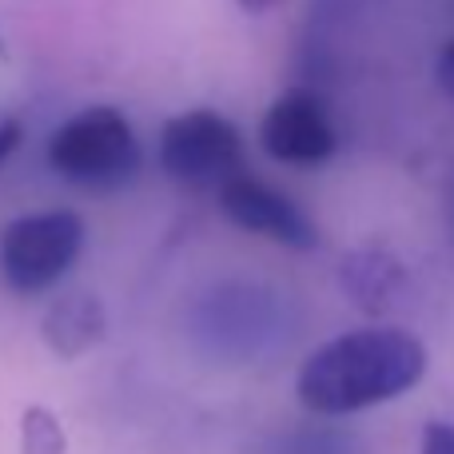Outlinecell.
<instances>
[{"mask_svg":"<svg viewBox=\"0 0 454 454\" xmlns=\"http://www.w3.org/2000/svg\"><path fill=\"white\" fill-rule=\"evenodd\" d=\"M427 375V347L407 327H359L323 343L295 375V399L311 415H355L415 391Z\"/></svg>","mask_w":454,"mask_h":454,"instance_id":"1","label":"cell"},{"mask_svg":"<svg viewBox=\"0 0 454 454\" xmlns=\"http://www.w3.org/2000/svg\"><path fill=\"white\" fill-rule=\"evenodd\" d=\"M140 140L120 108L96 104L68 116L48 140V164L56 176L84 192H116L140 172Z\"/></svg>","mask_w":454,"mask_h":454,"instance_id":"2","label":"cell"},{"mask_svg":"<svg viewBox=\"0 0 454 454\" xmlns=\"http://www.w3.org/2000/svg\"><path fill=\"white\" fill-rule=\"evenodd\" d=\"M84 251V220L68 207L16 215L0 231V279L16 295H44Z\"/></svg>","mask_w":454,"mask_h":454,"instance_id":"3","label":"cell"},{"mask_svg":"<svg viewBox=\"0 0 454 454\" xmlns=\"http://www.w3.org/2000/svg\"><path fill=\"white\" fill-rule=\"evenodd\" d=\"M160 164L184 188H215L243 168V136L223 112H180L160 132Z\"/></svg>","mask_w":454,"mask_h":454,"instance_id":"4","label":"cell"},{"mask_svg":"<svg viewBox=\"0 0 454 454\" xmlns=\"http://www.w3.org/2000/svg\"><path fill=\"white\" fill-rule=\"evenodd\" d=\"M220 207L235 227H243L251 235H263V239L283 243L291 251L319 247V227H315L311 215L291 196H283L279 188L263 184L259 176L235 172L220 188Z\"/></svg>","mask_w":454,"mask_h":454,"instance_id":"5","label":"cell"},{"mask_svg":"<svg viewBox=\"0 0 454 454\" xmlns=\"http://www.w3.org/2000/svg\"><path fill=\"white\" fill-rule=\"evenodd\" d=\"M259 144L287 168H319L339 152V132L311 92H287L263 112Z\"/></svg>","mask_w":454,"mask_h":454,"instance_id":"6","label":"cell"},{"mask_svg":"<svg viewBox=\"0 0 454 454\" xmlns=\"http://www.w3.org/2000/svg\"><path fill=\"white\" fill-rule=\"evenodd\" d=\"M40 331H44V343L60 359H76L108 335V315H104V303L96 295L76 291V295H64L48 307Z\"/></svg>","mask_w":454,"mask_h":454,"instance_id":"7","label":"cell"},{"mask_svg":"<svg viewBox=\"0 0 454 454\" xmlns=\"http://www.w3.org/2000/svg\"><path fill=\"white\" fill-rule=\"evenodd\" d=\"M407 287L403 263L383 247H359L343 259V291L367 315H383Z\"/></svg>","mask_w":454,"mask_h":454,"instance_id":"8","label":"cell"},{"mask_svg":"<svg viewBox=\"0 0 454 454\" xmlns=\"http://www.w3.org/2000/svg\"><path fill=\"white\" fill-rule=\"evenodd\" d=\"M68 439H64L60 419L48 407H28L20 415V454H64Z\"/></svg>","mask_w":454,"mask_h":454,"instance_id":"9","label":"cell"},{"mask_svg":"<svg viewBox=\"0 0 454 454\" xmlns=\"http://www.w3.org/2000/svg\"><path fill=\"white\" fill-rule=\"evenodd\" d=\"M419 454H454V423H427Z\"/></svg>","mask_w":454,"mask_h":454,"instance_id":"10","label":"cell"},{"mask_svg":"<svg viewBox=\"0 0 454 454\" xmlns=\"http://www.w3.org/2000/svg\"><path fill=\"white\" fill-rule=\"evenodd\" d=\"M434 80H439L442 96L454 100V36L447 40V48L439 52V64H434Z\"/></svg>","mask_w":454,"mask_h":454,"instance_id":"11","label":"cell"},{"mask_svg":"<svg viewBox=\"0 0 454 454\" xmlns=\"http://www.w3.org/2000/svg\"><path fill=\"white\" fill-rule=\"evenodd\" d=\"M20 140H24L20 120H0V164H4V160L20 148Z\"/></svg>","mask_w":454,"mask_h":454,"instance_id":"12","label":"cell"},{"mask_svg":"<svg viewBox=\"0 0 454 454\" xmlns=\"http://www.w3.org/2000/svg\"><path fill=\"white\" fill-rule=\"evenodd\" d=\"M235 4L243 8V12H251V16H259V12H271L279 0H235Z\"/></svg>","mask_w":454,"mask_h":454,"instance_id":"13","label":"cell"},{"mask_svg":"<svg viewBox=\"0 0 454 454\" xmlns=\"http://www.w3.org/2000/svg\"><path fill=\"white\" fill-rule=\"evenodd\" d=\"M450 220H454V207H450Z\"/></svg>","mask_w":454,"mask_h":454,"instance_id":"14","label":"cell"},{"mask_svg":"<svg viewBox=\"0 0 454 454\" xmlns=\"http://www.w3.org/2000/svg\"><path fill=\"white\" fill-rule=\"evenodd\" d=\"M0 52H4V44H0Z\"/></svg>","mask_w":454,"mask_h":454,"instance_id":"15","label":"cell"}]
</instances>
